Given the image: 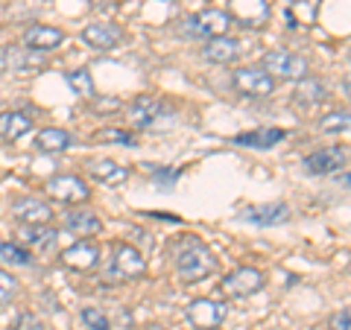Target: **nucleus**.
Returning a JSON list of instances; mask_svg holds the SVG:
<instances>
[{
  "instance_id": "12",
  "label": "nucleus",
  "mask_w": 351,
  "mask_h": 330,
  "mask_svg": "<svg viewBox=\"0 0 351 330\" xmlns=\"http://www.w3.org/2000/svg\"><path fill=\"white\" fill-rule=\"evenodd\" d=\"M161 112H164V103L158 97H138V100L129 105L126 114H129V123L135 129H149L161 117Z\"/></svg>"
},
{
  "instance_id": "15",
  "label": "nucleus",
  "mask_w": 351,
  "mask_h": 330,
  "mask_svg": "<svg viewBox=\"0 0 351 330\" xmlns=\"http://www.w3.org/2000/svg\"><path fill=\"white\" fill-rule=\"evenodd\" d=\"M202 56L214 64H232L240 56V44L228 36H219V38H208L205 47H202Z\"/></svg>"
},
{
  "instance_id": "4",
  "label": "nucleus",
  "mask_w": 351,
  "mask_h": 330,
  "mask_svg": "<svg viewBox=\"0 0 351 330\" xmlns=\"http://www.w3.org/2000/svg\"><path fill=\"white\" fill-rule=\"evenodd\" d=\"M47 193L53 196V199L64 202V205H80L91 196L88 184L80 179V175H53V179L47 181Z\"/></svg>"
},
{
  "instance_id": "25",
  "label": "nucleus",
  "mask_w": 351,
  "mask_h": 330,
  "mask_svg": "<svg viewBox=\"0 0 351 330\" xmlns=\"http://www.w3.org/2000/svg\"><path fill=\"white\" fill-rule=\"evenodd\" d=\"M325 100V88L322 82L311 79V76H304V79H299V88H295V103L302 105H316Z\"/></svg>"
},
{
  "instance_id": "11",
  "label": "nucleus",
  "mask_w": 351,
  "mask_h": 330,
  "mask_svg": "<svg viewBox=\"0 0 351 330\" xmlns=\"http://www.w3.org/2000/svg\"><path fill=\"white\" fill-rule=\"evenodd\" d=\"M339 167H346V149L339 147L316 149L304 158V170L311 175H328V173H337Z\"/></svg>"
},
{
  "instance_id": "22",
  "label": "nucleus",
  "mask_w": 351,
  "mask_h": 330,
  "mask_svg": "<svg viewBox=\"0 0 351 330\" xmlns=\"http://www.w3.org/2000/svg\"><path fill=\"white\" fill-rule=\"evenodd\" d=\"M3 64L12 73H29V71H36L41 68V59L36 56V50H18V47H9L3 50Z\"/></svg>"
},
{
  "instance_id": "26",
  "label": "nucleus",
  "mask_w": 351,
  "mask_h": 330,
  "mask_svg": "<svg viewBox=\"0 0 351 330\" xmlns=\"http://www.w3.org/2000/svg\"><path fill=\"white\" fill-rule=\"evenodd\" d=\"M0 260L15 263V266H29L32 255L24 246H18V243H0Z\"/></svg>"
},
{
  "instance_id": "27",
  "label": "nucleus",
  "mask_w": 351,
  "mask_h": 330,
  "mask_svg": "<svg viewBox=\"0 0 351 330\" xmlns=\"http://www.w3.org/2000/svg\"><path fill=\"white\" fill-rule=\"evenodd\" d=\"M68 82H71V88L80 97H88L91 100L94 97V79H91V73L88 71H73V73H68Z\"/></svg>"
},
{
  "instance_id": "30",
  "label": "nucleus",
  "mask_w": 351,
  "mask_h": 330,
  "mask_svg": "<svg viewBox=\"0 0 351 330\" xmlns=\"http://www.w3.org/2000/svg\"><path fill=\"white\" fill-rule=\"evenodd\" d=\"M319 129H322V131H331V135H339V131L348 129V114H346V112L325 114V117L319 120Z\"/></svg>"
},
{
  "instance_id": "29",
  "label": "nucleus",
  "mask_w": 351,
  "mask_h": 330,
  "mask_svg": "<svg viewBox=\"0 0 351 330\" xmlns=\"http://www.w3.org/2000/svg\"><path fill=\"white\" fill-rule=\"evenodd\" d=\"M82 322L88 330H112V325H108V318L103 310H97V307H85L82 310Z\"/></svg>"
},
{
  "instance_id": "32",
  "label": "nucleus",
  "mask_w": 351,
  "mask_h": 330,
  "mask_svg": "<svg viewBox=\"0 0 351 330\" xmlns=\"http://www.w3.org/2000/svg\"><path fill=\"white\" fill-rule=\"evenodd\" d=\"M15 330H44V325H41V318H36L32 313H24V316L18 318Z\"/></svg>"
},
{
  "instance_id": "28",
  "label": "nucleus",
  "mask_w": 351,
  "mask_h": 330,
  "mask_svg": "<svg viewBox=\"0 0 351 330\" xmlns=\"http://www.w3.org/2000/svg\"><path fill=\"white\" fill-rule=\"evenodd\" d=\"M94 140H106V144H123L132 147V135L126 129H114V126H106L100 131H94Z\"/></svg>"
},
{
  "instance_id": "31",
  "label": "nucleus",
  "mask_w": 351,
  "mask_h": 330,
  "mask_svg": "<svg viewBox=\"0 0 351 330\" xmlns=\"http://www.w3.org/2000/svg\"><path fill=\"white\" fill-rule=\"evenodd\" d=\"M15 292H18V281H15L9 272H0V307H3L9 299H12Z\"/></svg>"
},
{
  "instance_id": "13",
  "label": "nucleus",
  "mask_w": 351,
  "mask_h": 330,
  "mask_svg": "<svg viewBox=\"0 0 351 330\" xmlns=\"http://www.w3.org/2000/svg\"><path fill=\"white\" fill-rule=\"evenodd\" d=\"M243 219L255 225H284L290 219V207L284 202H272V205H258V207H246L243 211Z\"/></svg>"
},
{
  "instance_id": "33",
  "label": "nucleus",
  "mask_w": 351,
  "mask_h": 330,
  "mask_svg": "<svg viewBox=\"0 0 351 330\" xmlns=\"http://www.w3.org/2000/svg\"><path fill=\"white\" fill-rule=\"evenodd\" d=\"M348 318H351L348 307H343V310H339V316L334 318V327H337V330H348Z\"/></svg>"
},
{
  "instance_id": "1",
  "label": "nucleus",
  "mask_w": 351,
  "mask_h": 330,
  "mask_svg": "<svg viewBox=\"0 0 351 330\" xmlns=\"http://www.w3.org/2000/svg\"><path fill=\"white\" fill-rule=\"evenodd\" d=\"M217 269V257L211 255V249L199 243L196 237H184L179 249H176V272L184 283L205 281L208 275Z\"/></svg>"
},
{
  "instance_id": "24",
  "label": "nucleus",
  "mask_w": 351,
  "mask_h": 330,
  "mask_svg": "<svg viewBox=\"0 0 351 330\" xmlns=\"http://www.w3.org/2000/svg\"><path fill=\"white\" fill-rule=\"evenodd\" d=\"M91 175L97 181H103V184H120V181L129 179V170L120 167V164H114V161H94L91 164Z\"/></svg>"
},
{
  "instance_id": "18",
  "label": "nucleus",
  "mask_w": 351,
  "mask_h": 330,
  "mask_svg": "<svg viewBox=\"0 0 351 330\" xmlns=\"http://www.w3.org/2000/svg\"><path fill=\"white\" fill-rule=\"evenodd\" d=\"M24 41H27V47L38 50V53H47V50L59 47V44L64 41V32L56 29V27H29Z\"/></svg>"
},
{
  "instance_id": "10",
  "label": "nucleus",
  "mask_w": 351,
  "mask_h": 330,
  "mask_svg": "<svg viewBox=\"0 0 351 330\" xmlns=\"http://www.w3.org/2000/svg\"><path fill=\"white\" fill-rule=\"evenodd\" d=\"M12 216L24 225H47L53 219V207L36 196H24V199L12 202Z\"/></svg>"
},
{
  "instance_id": "9",
  "label": "nucleus",
  "mask_w": 351,
  "mask_h": 330,
  "mask_svg": "<svg viewBox=\"0 0 351 330\" xmlns=\"http://www.w3.org/2000/svg\"><path fill=\"white\" fill-rule=\"evenodd\" d=\"M261 287H263V275H261L255 266H240V269H234V272L226 278V283H223V290H226L228 295H234V299H246V295H255Z\"/></svg>"
},
{
  "instance_id": "34",
  "label": "nucleus",
  "mask_w": 351,
  "mask_h": 330,
  "mask_svg": "<svg viewBox=\"0 0 351 330\" xmlns=\"http://www.w3.org/2000/svg\"><path fill=\"white\" fill-rule=\"evenodd\" d=\"M117 108H120L117 100H100L97 103V112H117Z\"/></svg>"
},
{
  "instance_id": "2",
  "label": "nucleus",
  "mask_w": 351,
  "mask_h": 330,
  "mask_svg": "<svg viewBox=\"0 0 351 330\" xmlns=\"http://www.w3.org/2000/svg\"><path fill=\"white\" fill-rule=\"evenodd\" d=\"M184 27H188L184 32L193 38H219L232 27V15L223 12V9H202L199 15H191L184 21Z\"/></svg>"
},
{
  "instance_id": "35",
  "label": "nucleus",
  "mask_w": 351,
  "mask_h": 330,
  "mask_svg": "<svg viewBox=\"0 0 351 330\" xmlns=\"http://www.w3.org/2000/svg\"><path fill=\"white\" fill-rule=\"evenodd\" d=\"M108 3H114V0H97V6H108Z\"/></svg>"
},
{
  "instance_id": "17",
  "label": "nucleus",
  "mask_w": 351,
  "mask_h": 330,
  "mask_svg": "<svg viewBox=\"0 0 351 330\" xmlns=\"http://www.w3.org/2000/svg\"><path fill=\"white\" fill-rule=\"evenodd\" d=\"M232 15L249 27H258L269 18V6L267 0H232Z\"/></svg>"
},
{
  "instance_id": "7",
  "label": "nucleus",
  "mask_w": 351,
  "mask_h": 330,
  "mask_svg": "<svg viewBox=\"0 0 351 330\" xmlns=\"http://www.w3.org/2000/svg\"><path fill=\"white\" fill-rule=\"evenodd\" d=\"M188 318L196 330H217L226 322V304L211 301V299H199L188 307Z\"/></svg>"
},
{
  "instance_id": "21",
  "label": "nucleus",
  "mask_w": 351,
  "mask_h": 330,
  "mask_svg": "<svg viewBox=\"0 0 351 330\" xmlns=\"http://www.w3.org/2000/svg\"><path fill=\"white\" fill-rule=\"evenodd\" d=\"M64 228L73 231V234H80V237H94L103 231V223H100V216L91 214V211H73V214L64 216Z\"/></svg>"
},
{
  "instance_id": "20",
  "label": "nucleus",
  "mask_w": 351,
  "mask_h": 330,
  "mask_svg": "<svg viewBox=\"0 0 351 330\" xmlns=\"http://www.w3.org/2000/svg\"><path fill=\"white\" fill-rule=\"evenodd\" d=\"M32 129V117L27 112H3L0 114V138L3 140H18Z\"/></svg>"
},
{
  "instance_id": "6",
  "label": "nucleus",
  "mask_w": 351,
  "mask_h": 330,
  "mask_svg": "<svg viewBox=\"0 0 351 330\" xmlns=\"http://www.w3.org/2000/svg\"><path fill=\"white\" fill-rule=\"evenodd\" d=\"M234 88L246 97H269L276 79L263 71V68H240L234 71Z\"/></svg>"
},
{
  "instance_id": "3",
  "label": "nucleus",
  "mask_w": 351,
  "mask_h": 330,
  "mask_svg": "<svg viewBox=\"0 0 351 330\" xmlns=\"http://www.w3.org/2000/svg\"><path fill=\"white\" fill-rule=\"evenodd\" d=\"M263 71L269 76L276 73L281 79H304L307 76V62L299 56V53H290V50H269L263 56Z\"/></svg>"
},
{
  "instance_id": "19",
  "label": "nucleus",
  "mask_w": 351,
  "mask_h": 330,
  "mask_svg": "<svg viewBox=\"0 0 351 330\" xmlns=\"http://www.w3.org/2000/svg\"><path fill=\"white\" fill-rule=\"evenodd\" d=\"M18 237H21V243L24 246H32L36 251H50L53 246H56V231L47 228V225H24L18 231Z\"/></svg>"
},
{
  "instance_id": "16",
  "label": "nucleus",
  "mask_w": 351,
  "mask_h": 330,
  "mask_svg": "<svg viewBox=\"0 0 351 330\" xmlns=\"http://www.w3.org/2000/svg\"><path fill=\"white\" fill-rule=\"evenodd\" d=\"M284 138H287V131L284 129H255V131H243V135H237L234 144L237 147H249V149H269Z\"/></svg>"
},
{
  "instance_id": "8",
  "label": "nucleus",
  "mask_w": 351,
  "mask_h": 330,
  "mask_svg": "<svg viewBox=\"0 0 351 330\" xmlns=\"http://www.w3.org/2000/svg\"><path fill=\"white\" fill-rule=\"evenodd\" d=\"M62 263L73 272H91L100 263V246L94 240H80V243L62 251Z\"/></svg>"
},
{
  "instance_id": "23",
  "label": "nucleus",
  "mask_w": 351,
  "mask_h": 330,
  "mask_svg": "<svg viewBox=\"0 0 351 330\" xmlns=\"http://www.w3.org/2000/svg\"><path fill=\"white\" fill-rule=\"evenodd\" d=\"M71 147V135L64 129H44L36 135V149L38 152H62Z\"/></svg>"
},
{
  "instance_id": "5",
  "label": "nucleus",
  "mask_w": 351,
  "mask_h": 330,
  "mask_svg": "<svg viewBox=\"0 0 351 330\" xmlns=\"http://www.w3.org/2000/svg\"><path fill=\"white\" fill-rule=\"evenodd\" d=\"M144 269H147V260L141 257L138 249H132V246H117L114 263H112V269H108V281H129V278H138V275H144Z\"/></svg>"
},
{
  "instance_id": "14",
  "label": "nucleus",
  "mask_w": 351,
  "mask_h": 330,
  "mask_svg": "<svg viewBox=\"0 0 351 330\" xmlns=\"http://www.w3.org/2000/svg\"><path fill=\"white\" fill-rule=\"evenodd\" d=\"M82 41L91 44L97 50H112L123 41V32H120V27H114V24H91V27L82 29Z\"/></svg>"
}]
</instances>
